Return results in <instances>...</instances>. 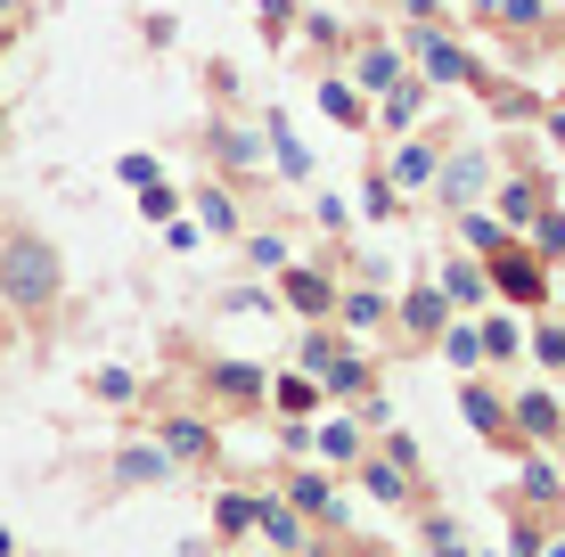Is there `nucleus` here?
I'll list each match as a JSON object with an SVG mask.
<instances>
[{
	"instance_id": "nucleus-40",
	"label": "nucleus",
	"mask_w": 565,
	"mask_h": 557,
	"mask_svg": "<svg viewBox=\"0 0 565 557\" xmlns=\"http://www.w3.org/2000/svg\"><path fill=\"white\" fill-rule=\"evenodd\" d=\"M550 140H557V148H565V107H557V115H550Z\"/></svg>"
},
{
	"instance_id": "nucleus-11",
	"label": "nucleus",
	"mask_w": 565,
	"mask_h": 557,
	"mask_svg": "<svg viewBox=\"0 0 565 557\" xmlns=\"http://www.w3.org/2000/svg\"><path fill=\"white\" fill-rule=\"evenodd\" d=\"M516 435H524V443H557V435H565V410H557V394H516Z\"/></svg>"
},
{
	"instance_id": "nucleus-21",
	"label": "nucleus",
	"mask_w": 565,
	"mask_h": 557,
	"mask_svg": "<svg viewBox=\"0 0 565 557\" xmlns=\"http://www.w3.org/2000/svg\"><path fill=\"white\" fill-rule=\"evenodd\" d=\"M270 401H279L287 418H311V410H320V386H311V377H279V386H270Z\"/></svg>"
},
{
	"instance_id": "nucleus-13",
	"label": "nucleus",
	"mask_w": 565,
	"mask_h": 557,
	"mask_svg": "<svg viewBox=\"0 0 565 557\" xmlns=\"http://www.w3.org/2000/svg\"><path fill=\"white\" fill-rule=\"evenodd\" d=\"M435 164H443V148L435 140H411L394 157V189H435Z\"/></svg>"
},
{
	"instance_id": "nucleus-17",
	"label": "nucleus",
	"mask_w": 565,
	"mask_h": 557,
	"mask_svg": "<svg viewBox=\"0 0 565 557\" xmlns=\"http://www.w3.org/2000/svg\"><path fill=\"white\" fill-rule=\"evenodd\" d=\"M443 296H451V303H483V287H492V279H483V263H443Z\"/></svg>"
},
{
	"instance_id": "nucleus-23",
	"label": "nucleus",
	"mask_w": 565,
	"mask_h": 557,
	"mask_svg": "<svg viewBox=\"0 0 565 557\" xmlns=\"http://www.w3.org/2000/svg\"><path fill=\"white\" fill-rule=\"evenodd\" d=\"M198 205H205V229H213V238H238V205H230V189H198Z\"/></svg>"
},
{
	"instance_id": "nucleus-27",
	"label": "nucleus",
	"mask_w": 565,
	"mask_h": 557,
	"mask_svg": "<svg viewBox=\"0 0 565 557\" xmlns=\"http://www.w3.org/2000/svg\"><path fill=\"white\" fill-rule=\"evenodd\" d=\"M483 361H516V320H483Z\"/></svg>"
},
{
	"instance_id": "nucleus-28",
	"label": "nucleus",
	"mask_w": 565,
	"mask_h": 557,
	"mask_svg": "<svg viewBox=\"0 0 565 557\" xmlns=\"http://www.w3.org/2000/svg\"><path fill=\"white\" fill-rule=\"evenodd\" d=\"M524 501H565L557 468H541V459H524Z\"/></svg>"
},
{
	"instance_id": "nucleus-16",
	"label": "nucleus",
	"mask_w": 565,
	"mask_h": 557,
	"mask_svg": "<svg viewBox=\"0 0 565 557\" xmlns=\"http://www.w3.org/2000/svg\"><path fill=\"white\" fill-rule=\"evenodd\" d=\"M353 74H361V90H394V83H402V57L377 42V50H361V57H353Z\"/></svg>"
},
{
	"instance_id": "nucleus-1",
	"label": "nucleus",
	"mask_w": 565,
	"mask_h": 557,
	"mask_svg": "<svg viewBox=\"0 0 565 557\" xmlns=\"http://www.w3.org/2000/svg\"><path fill=\"white\" fill-rule=\"evenodd\" d=\"M0 303H9L25 329H50L57 320V303H66V255H57L50 229L0 222Z\"/></svg>"
},
{
	"instance_id": "nucleus-38",
	"label": "nucleus",
	"mask_w": 565,
	"mask_h": 557,
	"mask_svg": "<svg viewBox=\"0 0 565 557\" xmlns=\"http://www.w3.org/2000/svg\"><path fill=\"white\" fill-rule=\"evenodd\" d=\"M541 361H550V369H565V329H541V344H533Z\"/></svg>"
},
{
	"instance_id": "nucleus-2",
	"label": "nucleus",
	"mask_w": 565,
	"mask_h": 557,
	"mask_svg": "<svg viewBox=\"0 0 565 557\" xmlns=\"http://www.w3.org/2000/svg\"><path fill=\"white\" fill-rule=\"evenodd\" d=\"M483 279H492L509 303H550V263H541L533 246H516V238H500L492 255H483Z\"/></svg>"
},
{
	"instance_id": "nucleus-22",
	"label": "nucleus",
	"mask_w": 565,
	"mask_h": 557,
	"mask_svg": "<svg viewBox=\"0 0 565 557\" xmlns=\"http://www.w3.org/2000/svg\"><path fill=\"white\" fill-rule=\"evenodd\" d=\"M287 508H296V516H337V501H328L320 475H296V484H287Z\"/></svg>"
},
{
	"instance_id": "nucleus-35",
	"label": "nucleus",
	"mask_w": 565,
	"mask_h": 557,
	"mask_svg": "<svg viewBox=\"0 0 565 557\" xmlns=\"http://www.w3.org/2000/svg\"><path fill=\"white\" fill-rule=\"evenodd\" d=\"M320 99H328V115H337V124H361V99H353V90H344V83H328Z\"/></svg>"
},
{
	"instance_id": "nucleus-20",
	"label": "nucleus",
	"mask_w": 565,
	"mask_h": 557,
	"mask_svg": "<svg viewBox=\"0 0 565 557\" xmlns=\"http://www.w3.org/2000/svg\"><path fill=\"white\" fill-rule=\"evenodd\" d=\"M320 394H344V401H361V394H369V361H353V353H344L337 369L320 377Z\"/></svg>"
},
{
	"instance_id": "nucleus-3",
	"label": "nucleus",
	"mask_w": 565,
	"mask_h": 557,
	"mask_svg": "<svg viewBox=\"0 0 565 557\" xmlns=\"http://www.w3.org/2000/svg\"><path fill=\"white\" fill-rule=\"evenodd\" d=\"M483 189H492V157H483V148H451V157L435 164V205H451V214H476Z\"/></svg>"
},
{
	"instance_id": "nucleus-5",
	"label": "nucleus",
	"mask_w": 565,
	"mask_h": 557,
	"mask_svg": "<svg viewBox=\"0 0 565 557\" xmlns=\"http://www.w3.org/2000/svg\"><path fill=\"white\" fill-rule=\"evenodd\" d=\"M541 205H550V172H509V181H500V197H492V222L516 238L524 222H541Z\"/></svg>"
},
{
	"instance_id": "nucleus-36",
	"label": "nucleus",
	"mask_w": 565,
	"mask_h": 557,
	"mask_svg": "<svg viewBox=\"0 0 565 557\" xmlns=\"http://www.w3.org/2000/svg\"><path fill=\"white\" fill-rule=\"evenodd\" d=\"M246 255H255L263 271H287V246H279V238H246Z\"/></svg>"
},
{
	"instance_id": "nucleus-25",
	"label": "nucleus",
	"mask_w": 565,
	"mask_h": 557,
	"mask_svg": "<svg viewBox=\"0 0 565 557\" xmlns=\"http://www.w3.org/2000/svg\"><path fill=\"white\" fill-rule=\"evenodd\" d=\"M533 255H541V263H557V255H565V214H557V205H541V222H533Z\"/></svg>"
},
{
	"instance_id": "nucleus-31",
	"label": "nucleus",
	"mask_w": 565,
	"mask_h": 557,
	"mask_svg": "<svg viewBox=\"0 0 565 557\" xmlns=\"http://www.w3.org/2000/svg\"><path fill=\"white\" fill-rule=\"evenodd\" d=\"M443 353H451L459 369H476V361H483V336H476V329H443Z\"/></svg>"
},
{
	"instance_id": "nucleus-14",
	"label": "nucleus",
	"mask_w": 565,
	"mask_h": 557,
	"mask_svg": "<svg viewBox=\"0 0 565 557\" xmlns=\"http://www.w3.org/2000/svg\"><path fill=\"white\" fill-rule=\"evenodd\" d=\"M255 525H263L279 549H303V516L287 508V501H255Z\"/></svg>"
},
{
	"instance_id": "nucleus-39",
	"label": "nucleus",
	"mask_w": 565,
	"mask_h": 557,
	"mask_svg": "<svg viewBox=\"0 0 565 557\" xmlns=\"http://www.w3.org/2000/svg\"><path fill=\"white\" fill-rule=\"evenodd\" d=\"M0 25H25V0H0Z\"/></svg>"
},
{
	"instance_id": "nucleus-8",
	"label": "nucleus",
	"mask_w": 565,
	"mask_h": 557,
	"mask_svg": "<svg viewBox=\"0 0 565 557\" xmlns=\"http://www.w3.org/2000/svg\"><path fill=\"white\" fill-rule=\"evenodd\" d=\"M279 296L296 303V312H311V320H320V312H337V279H328V271H311V263H287V271H279Z\"/></svg>"
},
{
	"instance_id": "nucleus-15",
	"label": "nucleus",
	"mask_w": 565,
	"mask_h": 557,
	"mask_svg": "<svg viewBox=\"0 0 565 557\" xmlns=\"http://www.w3.org/2000/svg\"><path fill=\"white\" fill-rule=\"evenodd\" d=\"M337 320L344 329H385V296L377 287H353V296H337Z\"/></svg>"
},
{
	"instance_id": "nucleus-30",
	"label": "nucleus",
	"mask_w": 565,
	"mask_h": 557,
	"mask_svg": "<svg viewBox=\"0 0 565 557\" xmlns=\"http://www.w3.org/2000/svg\"><path fill=\"white\" fill-rule=\"evenodd\" d=\"M459 229H467V246H476V255H492V246L509 238V229H500L492 214H459Z\"/></svg>"
},
{
	"instance_id": "nucleus-26",
	"label": "nucleus",
	"mask_w": 565,
	"mask_h": 557,
	"mask_svg": "<svg viewBox=\"0 0 565 557\" xmlns=\"http://www.w3.org/2000/svg\"><path fill=\"white\" fill-rule=\"evenodd\" d=\"M361 214H402V205H394V172H377V164H369V189H361Z\"/></svg>"
},
{
	"instance_id": "nucleus-6",
	"label": "nucleus",
	"mask_w": 565,
	"mask_h": 557,
	"mask_svg": "<svg viewBox=\"0 0 565 557\" xmlns=\"http://www.w3.org/2000/svg\"><path fill=\"white\" fill-rule=\"evenodd\" d=\"M156 451H164L172 468H213V451H222V443H213L205 418H164V427H156Z\"/></svg>"
},
{
	"instance_id": "nucleus-32",
	"label": "nucleus",
	"mask_w": 565,
	"mask_h": 557,
	"mask_svg": "<svg viewBox=\"0 0 565 557\" xmlns=\"http://www.w3.org/2000/svg\"><path fill=\"white\" fill-rule=\"evenodd\" d=\"M140 214H148V222H172V214H181V197H172L164 181H148V189H140Z\"/></svg>"
},
{
	"instance_id": "nucleus-4",
	"label": "nucleus",
	"mask_w": 565,
	"mask_h": 557,
	"mask_svg": "<svg viewBox=\"0 0 565 557\" xmlns=\"http://www.w3.org/2000/svg\"><path fill=\"white\" fill-rule=\"evenodd\" d=\"M459 410H467V427H476V435H483L492 451H524L516 418L500 410V394H492V386H476V377H467V386H459Z\"/></svg>"
},
{
	"instance_id": "nucleus-19",
	"label": "nucleus",
	"mask_w": 565,
	"mask_h": 557,
	"mask_svg": "<svg viewBox=\"0 0 565 557\" xmlns=\"http://www.w3.org/2000/svg\"><path fill=\"white\" fill-rule=\"evenodd\" d=\"M246 525H255V501H246V492H222V501H213V533H222V542H238Z\"/></svg>"
},
{
	"instance_id": "nucleus-42",
	"label": "nucleus",
	"mask_w": 565,
	"mask_h": 557,
	"mask_svg": "<svg viewBox=\"0 0 565 557\" xmlns=\"http://www.w3.org/2000/svg\"><path fill=\"white\" fill-rule=\"evenodd\" d=\"M0 148H9V107H0Z\"/></svg>"
},
{
	"instance_id": "nucleus-29",
	"label": "nucleus",
	"mask_w": 565,
	"mask_h": 557,
	"mask_svg": "<svg viewBox=\"0 0 565 557\" xmlns=\"http://www.w3.org/2000/svg\"><path fill=\"white\" fill-rule=\"evenodd\" d=\"M213 148H222V164H263V140H246V131H213Z\"/></svg>"
},
{
	"instance_id": "nucleus-9",
	"label": "nucleus",
	"mask_w": 565,
	"mask_h": 557,
	"mask_svg": "<svg viewBox=\"0 0 565 557\" xmlns=\"http://www.w3.org/2000/svg\"><path fill=\"white\" fill-rule=\"evenodd\" d=\"M205 386H213V394H222V401H230V410H255V401L270 394V386H263V369H255V361H213V369H205Z\"/></svg>"
},
{
	"instance_id": "nucleus-7",
	"label": "nucleus",
	"mask_w": 565,
	"mask_h": 557,
	"mask_svg": "<svg viewBox=\"0 0 565 557\" xmlns=\"http://www.w3.org/2000/svg\"><path fill=\"white\" fill-rule=\"evenodd\" d=\"M402 329H411V344H435L443 329H451V296H443L435 279H418L411 296H402Z\"/></svg>"
},
{
	"instance_id": "nucleus-18",
	"label": "nucleus",
	"mask_w": 565,
	"mask_h": 557,
	"mask_svg": "<svg viewBox=\"0 0 565 557\" xmlns=\"http://www.w3.org/2000/svg\"><path fill=\"white\" fill-rule=\"evenodd\" d=\"M164 451H115V484H164Z\"/></svg>"
},
{
	"instance_id": "nucleus-41",
	"label": "nucleus",
	"mask_w": 565,
	"mask_h": 557,
	"mask_svg": "<svg viewBox=\"0 0 565 557\" xmlns=\"http://www.w3.org/2000/svg\"><path fill=\"white\" fill-rule=\"evenodd\" d=\"M9 42H17V25H0V57H9Z\"/></svg>"
},
{
	"instance_id": "nucleus-33",
	"label": "nucleus",
	"mask_w": 565,
	"mask_h": 557,
	"mask_svg": "<svg viewBox=\"0 0 565 557\" xmlns=\"http://www.w3.org/2000/svg\"><path fill=\"white\" fill-rule=\"evenodd\" d=\"M320 451L328 459H361V427H320Z\"/></svg>"
},
{
	"instance_id": "nucleus-10",
	"label": "nucleus",
	"mask_w": 565,
	"mask_h": 557,
	"mask_svg": "<svg viewBox=\"0 0 565 557\" xmlns=\"http://www.w3.org/2000/svg\"><path fill=\"white\" fill-rule=\"evenodd\" d=\"M418 57H426V74H435V83H483V66H476L459 42H443V33H418Z\"/></svg>"
},
{
	"instance_id": "nucleus-37",
	"label": "nucleus",
	"mask_w": 565,
	"mask_h": 557,
	"mask_svg": "<svg viewBox=\"0 0 565 557\" xmlns=\"http://www.w3.org/2000/svg\"><path fill=\"white\" fill-rule=\"evenodd\" d=\"M411 115H418V90H411V83H394V107H385V124H411Z\"/></svg>"
},
{
	"instance_id": "nucleus-12",
	"label": "nucleus",
	"mask_w": 565,
	"mask_h": 557,
	"mask_svg": "<svg viewBox=\"0 0 565 557\" xmlns=\"http://www.w3.org/2000/svg\"><path fill=\"white\" fill-rule=\"evenodd\" d=\"M361 484H369V501H377V508H402V501H411V468H394V459H361Z\"/></svg>"
},
{
	"instance_id": "nucleus-24",
	"label": "nucleus",
	"mask_w": 565,
	"mask_h": 557,
	"mask_svg": "<svg viewBox=\"0 0 565 557\" xmlns=\"http://www.w3.org/2000/svg\"><path fill=\"white\" fill-rule=\"evenodd\" d=\"M337 361H344V344L328 336V329H311V336H303V369H311V386H320V377L337 369Z\"/></svg>"
},
{
	"instance_id": "nucleus-34",
	"label": "nucleus",
	"mask_w": 565,
	"mask_h": 557,
	"mask_svg": "<svg viewBox=\"0 0 565 557\" xmlns=\"http://www.w3.org/2000/svg\"><path fill=\"white\" fill-rule=\"evenodd\" d=\"M90 394H99V401H131L140 386H131V369H99V377H90Z\"/></svg>"
}]
</instances>
